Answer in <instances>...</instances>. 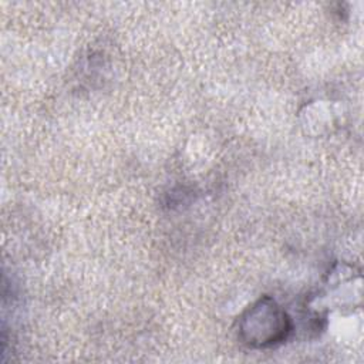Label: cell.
Instances as JSON below:
<instances>
[{"mask_svg":"<svg viewBox=\"0 0 364 364\" xmlns=\"http://www.w3.org/2000/svg\"><path fill=\"white\" fill-rule=\"evenodd\" d=\"M294 326L274 299L264 296L250 304L239 318L237 337L250 348L264 350L283 344Z\"/></svg>","mask_w":364,"mask_h":364,"instance_id":"1","label":"cell"}]
</instances>
